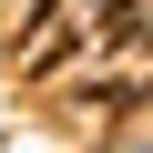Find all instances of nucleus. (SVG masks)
Segmentation results:
<instances>
[{"label": "nucleus", "instance_id": "f257e3e1", "mask_svg": "<svg viewBox=\"0 0 153 153\" xmlns=\"http://www.w3.org/2000/svg\"><path fill=\"white\" fill-rule=\"evenodd\" d=\"M133 10L143 0H41L10 61L31 71V82H61V71H82V61H112L133 41Z\"/></svg>", "mask_w": 153, "mask_h": 153}]
</instances>
